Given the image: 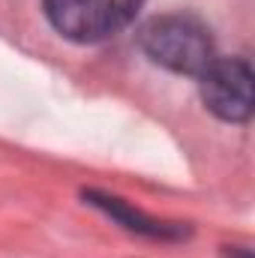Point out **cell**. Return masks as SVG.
I'll return each instance as SVG.
<instances>
[{
	"label": "cell",
	"instance_id": "6da1fadb",
	"mask_svg": "<svg viewBox=\"0 0 255 258\" xmlns=\"http://www.w3.org/2000/svg\"><path fill=\"white\" fill-rule=\"evenodd\" d=\"M138 48L144 51L150 63L162 66L174 75H189V78H198L219 57L210 27L186 12L147 18L138 27Z\"/></svg>",
	"mask_w": 255,
	"mask_h": 258
},
{
	"label": "cell",
	"instance_id": "7a4b0ae2",
	"mask_svg": "<svg viewBox=\"0 0 255 258\" xmlns=\"http://www.w3.org/2000/svg\"><path fill=\"white\" fill-rule=\"evenodd\" d=\"M204 108L225 123L252 117V66L246 57H216L198 75Z\"/></svg>",
	"mask_w": 255,
	"mask_h": 258
},
{
	"label": "cell",
	"instance_id": "5b68a950",
	"mask_svg": "<svg viewBox=\"0 0 255 258\" xmlns=\"http://www.w3.org/2000/svg\"><path fill=\"white\" fill-rule=\"evenodd\" d=\"M225 258H252V249H246V246H225Z\"/></svg>",
	"mask_w": 255,
	"mask_h": 258
},
{
	"label": "cell",
	"instance_id": "277c9868",
	"mask_svg": "<svg viewBox=\"0 0 255 258\" xmlns=\"http://www.w3.org/2000/svg\"><path fill=\"white\" fill-rule=\"evenodd\" d=\"M84 201L93 204L96 210H102L105 216H111L117 225H123L126 231H135V234H144V237H153V240H180L189 234L186 225L180 222H162V219H153L141 210H135L132 204H126L123 198L108 192H96V189H87L84 192Z\"/></svg>",
	"mask_w": 255,
	"mask_h": 258
},
{
	"label": "cell",
	"instance_id": "3957f363",
	"mask_svg": "<svg viewBox=\"0 0 255 258\" xmlns=\"http://www.w3.org/2000/svg\"><path fill=\"white\" fill-rule=\"evenodd\" d=\"M42 9L63 39L81 45L108 39L126 21L117 0H42Z\"/></svg>",
	"mask_w": 255,
	"mask_h": 258
}]
</instances>
